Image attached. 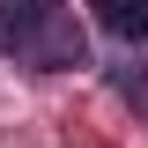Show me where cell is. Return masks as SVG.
Returning <instances> with one entry per match:
<instances>
[{
	"label": "cell",
	"instance_id": "obj_1",
	"mask_svg": "<svg viewBox=\"0 0 148 148\" xmlns=\"http://www.w3.org/2000/svg\"><path fill=\"white\" fill-rule=\"evenodd\" d=\"M0 37H8V52L22 67H82L89 45H82V22H74L67 0H0Z\"/></svg>",
	"mask_w": 148,
	"mask_h": 148
},
{
	"label": "cell",
	"instance_id": "obj_2",
	"mask_svg": "<svg viewBox=\"0 0 148 148\" xmlns=\"http://www.w3.org/2000/svg\"><path fill=\"white\" fill-rule=\"evenodd\" d=\"M111 37H148V0H89Z\"/></svg>",
	"mask_w": 148,
	"mask_h": 148
}]
</instances>
